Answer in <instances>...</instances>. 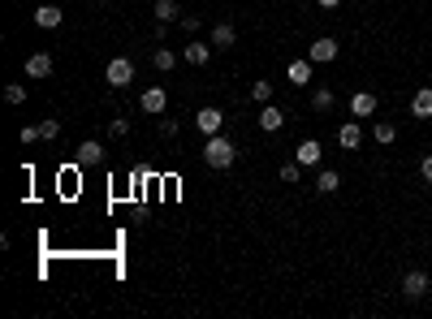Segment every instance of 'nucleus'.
<instances>
[{
  "mask_svg": "<svg viewBox=\"0 0 432 319\" xmlns=\"http://www.w3.org/2000/svg\"><path fill=\"white\" fill-rule=\"evenodd\" d=\"M203 160L212 168H229L234 160H238V151H234V142L225 138V134H207V142H203Z\"/></svg>",
  "mask_w": 432,
  "mask_h": 319,
  "instance_id": "1",
  "label": "nucleus"
},
{
  "mask_svg": "<svg viewBox=\"0 0 432 319\" xmlns=\"http://www.w3.org/2000/svg\"><path fill=\"white\" fill-rule=\"evenodd\" d=\"M104 78H108V87H130L134 82V60L130 56H113L108 69H104Z\"/></svg>",
  "mask_w": 432,
  "mask_h": 319,
  "instance_id": "2",
  "label": "nucleus"
},
{
  "mask_svg": "<svg viewBox=\"0 0 432 319\" xmlns=\"http://www.w3.org/2000/svg\"><path fill=\"white\" fill-rule=\"evenodd\" d=\"M195 125H199V134H220V125H225V113L212 104H203L199 113H195Z\"/></svg>",
  "mask_w": 432,
  "mask_h": 319,
  "instance_id": "3",
  "label": "nucleus"
},
{
  "mask_svg": "<svg viewBox=\"0 0 432 319\" xmlns=\"http://www.w3.org/2000/svg\"><path fill=\"white\" fill-rule=\"evenodd\" d=\"M307 56L316 60V65H329V60H338V39H333V35H320V39L307 47Z\"/></svg>",
  "mask_w": 432,
  "mask_h": 319,
  "instance_id": "4",
  "label": "nucleus"
},
{
  "mask_svg": "<svg viewBox=\"0 0 432 319\" xmlns=\"http://www.w3.org/2000/svg\"><path fill=\"white\" fill-rule=\"evenodd\" d=\"M165 104H169V91L165 87H147V91H143L138 95V108H143V113H165Z\"/></svg>",
  "mask_w": 432,
  "mask_h": 319,
  "instance_id": "5",
  "label": "nucleus"
},
{
  "mask_svg": "<svg viewBox=\"0 0 432 319\" xmlns=\"http://www.w3.org/2000/svg\"><path fill=\"white\" fill-rule=\"evenodd\" d=\"M402 294L407 298H428V272L424 267H411V272L402 276Z\"/></svg>",
  "mask_w": 432,
  "mask_h": 319,
  "instance_id": "6",
  "label": "nucleus"
},
{
  "mask_svg": "<svg viewBox=\"0 0 432 319\" xmlns=\"http://www.w3.org/2000/svg\"><path fill=\"white\" fill-rule=\"evenodd\" d=\"M338 142H342L346 151H355L359 142H363V125H359V117H350V121L338 125Z\"/></svg>",
  "mask_w": 432,
  "mask_h": 319,
  "instance_id": "7",
  "label": "nucleus"
},
{
  "mask_svg": "<svg viewBox=\"0 0 432 319\" xmlns=\"http://www.w3.org/2000/svg\"><path fill=\"white\" fill-rule=\"evenodd\" d=\"M320 155H325V151H320V142H316V138H302L298 147H294V160H298L302 168H316V164H320Z\"/></svg>",
  "mask_w": 432,
  "mask_h": 319,
  "instance_id": "8",
  "label": "nucleus"
},
{
  "mask_svg": "<svg viewBox=\"0 0 432 319\" xmlns=\"http://www.w3.org/2000/svg\"><path fill=\"white\" fill-rule=\"evenodd\" d=\"M376 113V95L372 91H355V95H350V117H372Z\"/></svg>",
  "mask_w": 432,
  "mask_h": 319,
  "instance_id": "9",
  "label": "nucleus"
},
{
  "mask_svg": "<svg viewBox=\"0 0 432 319\" xmlns=\"http://www.w3.org/2000/svg\"><path fill=\"white\" fill-rule=\"evenodd\" d=\"M411 117L432 121V87H420V91H415V100H411Z\"/></svg>",
  "mask_w": 432,
  "mask_h": 319,
  "instance_id": "10",
  "label": "nucleus"
},
{
  "mask_svg": "<svg viewBox=\"0 0 432 319\" xmlns=\"http://www.w3.org/2000/svg\"><path fill=\"white\" fill-rule=\"evenodd\" d=\"M207 56H212V47H207V43H199V39H190L186 47H182V60H186V65H207Z\"/></svg>",
  "mask_w": 432,
  "mask_h": 319,
  "instance_id": "11",
  "label": "nucleus"
},
{
  "mask_svg": "<svg viewBox=\"0 0 432 319\" xmlns=\"http://www.w3.org/2000/svg\"><path fill=\"white\" fill-rule=\"evenodd\" d=\"M95 164H104V147L100 142H83V147H78V168H95Z\"/></svg>",
  "mask_w": 432,
  "mask_h": 319,
  "instance_id": "12",
  "label": "nucleus"
},
{
  "mask_svg": "<svg viewBox=\"0 0 432 319\" xmlns=\"http://www.w3.org/2000/svg\"><path fill=\"white\" fill-rule=\"evenodd\" d=\"M281 125H285V113H281V108H273V104H264L260 108V130L264 134H277Z\"/></svg>",
  "mask_w": 432,
  "mask_h": 319,
  "instance_id": "13",
  "label": "nucleus"
},
{
  "mask_svg": "<svg viewBox=\"0 0 432 319\" xmlns=\"http://www.w3.org/2000/svg\"><path fill=\"white\" fill-rule=\"evenodd\" d=\"M52 74V56L48 52H30L26 56V78H48Z\"/></svg>",
  "mask_w": 432,
  "mask_h": 319,
  "instance_id": "14",
  "label": "nucleus"
},
{
  "mask_svg": "<svg viewBox=\"0 0 432 319\" xmlns=\"http://www.w3.org/2000/svg\"><path fill=\"white\" fill-rule=\"evenodd\" d=\"M61 18H65V13H61V5H39V9H35V26H43V30H56Z\"/></svg>",
  "mask_w": 432,
  "mask_h": 319,
  "instance_id": "15",
  "label": "nucleus"
},
{
  "mask_svg": "<svg viewBox=\"0 0 432 319\" xmlns=\"http://www.w3.org/2000/svg\"><path fill=\"white\" fill-rule=\"evenodd\" d=\"M316 190H320V195H338V190H342V177H338V168H320V177H316Z\"/></svg>",
  "mask_w": 432,
  "mask_h": 319,
  "instance_id": "16",
  "label": "nucleus"
},
{
  "mask_svg": "<svg viewBox=\"0 0 432 319\" xmlns=\"http://www.w3.org/2000/svg\"><path fill=\"white\" fill-rule=\"evenodd\" d=\"M152 65H156L160 74H169L173 65H178V52H173V47H156V52H152Z\"/></svg>",
  "mask_w": 432,
  "mask_h": 319,
  "instance_id": "17",
  "label": "nucleus"
},
{
  "mask_svg": "<svg viewBox=\"0 0 432 319\" xmlns=\"http://www.w3.org/2000/svg\"><path fill=\"white\" fill-rule=\"evenodd\" d=\"M311 65H316V60L307 56V60H294V65H290V82H298V87H307L311 82Z\"/></svg>",
  "mask_w": 432,
  "mask_h": 319,
  "instance_id": "18",
  "label": "nucleus"
},
{
  "mask_svg": "<svg viewBox=\"0 0 432 319\" xmlns=\"http://www.w3.org/2000/svg\"><path fill=\"white\" fill-rule=\"evenodd\" d=\"M182 18V13H178V0H156V22H178Z\"/></svg>",
  "mask_w": 432,
  "mask_h": 319,
  "instance_id": "19",
  "label": "nucleus"
},
{
  "mask_svg": "<svg viewBox=\"0 0 432 319\" xmlns=\"http://www.w3.org/2000/svg\"><path fill=\"white\" fill-rule=\"evenodd\" d=\"M372 138L380 142V147H389V142L398 138V125H393V121H376V125H372Z\"/></svg>",
  "mask_w": 432,
  "mask_h": 319,
  "instance_id": "20",
  "label": "nucleus"
},
{
  "mask_svg": "<svg viewBox=\"0 0 432 319\" xmlns=\"http://www.w3.org/2000/svg\"><path fill=\"white\" fill-rule=\"evenodd\" d=\"M234 39H238V35H234L229 22H220V26L212 30V47H234Z\"/></svg>",
  "mask_w": 432,
  "mask_h": 319,
  "instance_id": "21",
  "label": "nucleus"
},
{
  "mask_svg": "<svg viewBox=\"0 0 432 319\" xmlns=\"http://www.w3.org/2000/svg\"><path fill=\"white\" fill-rule=\"evenodd\" d=\"M311 108H316V113H329V108H333V91L329 87H316L311 91Z\"/></svg>",
  "mask_w": 432,
  "mask_h": 319,
  "instance_id": "22",
  "label": "nucleus"
},
{
  "mask_svg": "<svg viewBox=\"0 0 432 319\" xmlns=\"http://www.w3.org/2000/svg\"><path fill=\"white\" fill-rule=\"evenodd\" d=\"M251 100L255 104H273V82H268V78H264V82H255L251 87Z\"/></svg>",
  "mask_w": 432,
  "mask_h": 319,
  "instance_id": "23",
  "label": "nucleus"
},
{
  "mask_svg": "<svg viewBox=\"0 0 432 319\" xmlns=\"http://www.w3.org/2000/svg\"><path fill=\"white\" fill-rule=\"evenodd\" d=\"M5 100H9V104H26V87H22V82H9V87H5Z\"/></svg>",
  "mask_w": 432,
  "mask_h": 319,
  "instance_id": "24",
  "label": "nucleus"
},
{
  "mask_svg": "<svg viewBox=\"0 0 432 319\" xmlns=\"http://www.w3.org/2000/svg\"><path fill=\"white\" fill-rule=\"evenodd\" d=\"M108 134H113V138H125V134H130V121H125V117H113V121H108Z\"/></svg>",
  "mask_w": 432,
  "mask_h": 319,
  "instance_id": "25",
  "label": "nucleus"
},
{
  "mask_svg": "<svg viewBox=\"0 0 432 319\" xmlns=\"http://www.w3.org/2000/svg\"><path fill=\"white\" fill-rule=\"evenodd\" d=\"M39 134H43V138H56V134H61V121H52V117L39 121Z\"/></svg>",
  "mask_w": 432,
  "mask_h": 319,
  "instance_id": "26",
  "label": "nucleus"
},
{
  "mask_svg": "<svg viewBox=\"0 0 432 319\" xmlns=\"http://www.w3.org/2000/svg\"><path fill=\"white\" fill-rule=\"evenodd\" d=\"M178 22H182V30H186V35H195V30H199V18H195V13H182Z\"/></svg>",
  "mask_w": 432,
  "mask_h": 319,
  "instance_id": "27",
  "label": "nucleus"
},
{
  "mask_svg": "<svg viewBox=\"0 0 432 319\" xmlns=\"http://www.w3.org/2000/svg\"><path fill=\"white\" fill-rule=\"evenodd\" d=\"M43 134H39V125H22V142H26V147H30V142H39Z\"/></svg>",
  "mask_w": 432,
  "mask_h": 319,
  "instance_id": "28",
  "label": "nucleus"
},
{
  "mask_svg": "<svg viewBox=\"0 0 432 319\" xmlns=\"http://www.w3.org/2000/svg\"><path fill=\"white\" fill-rule=\"evenodd\" d=\"M298 168H302L298 160H294V164H285V168H281V182H298Z\"/></svg>",
  "mask_w": 432,
  "mask_h": 319,
  "instance_id": "29",
  "label": "nucleus"
},
{
  "mask_svg": "<svg viewBox=\"0 0 432 319\" xmlns=\"http://www.w3.org/2000/svg\"><path fill=\"white\" fill-rule=\"evenodd\" d=\"M160 134H165V138H173V134H178V121H173V117H165V121H160Z\"/></svg>",
  "mask_w": 432,
  "mask_h": 319,
  "instance_id": "30",
  "label": "nucleus"
},
{
  "mask_svg": "<svg viewBox=\"0 0 432 319\" xmlns=\"http://www.w3.org/2000/svg\"><path fill=\"white\" fill-rule=\"evenodd\" d=\"M420 177H424V182H432V155H424V160H420Z\"/></svg>",
  "mask_w": 432,
  "mask_h": 319,
  "instance_id": "31",
  "label": "nucleus"
},
{
  "mask_svg": "<svg viewBox=\"0 0 432 319\" xmlns=\"http://www.w3.org/2000/svg\"><path fill=\"white\" fill-rule=\"evenodd\" d=\"M316 5H320V9H338L342 0H316Z\"/></svg>",
  "mask_w": 432,
  "mask_h": 319,
  "instance_id": "32",
  "label": "nucleus"
},
{
  "mask_svg": "<svg viewBox=\"0 0 432 319\" xmlns=\"http://www.w3.org/2000/svg\"><path fill=\"white\" fill-rule=\"evenodd\" d=\"M428 302H432V298H428Z\"/></svg>",
  "mask_w": 432,
  "mask_h": 319,
  "instance_id": "33",
  "label": "nucleus"
}]
</instances>
